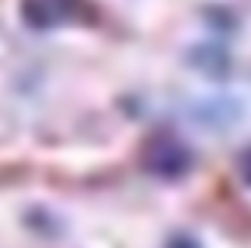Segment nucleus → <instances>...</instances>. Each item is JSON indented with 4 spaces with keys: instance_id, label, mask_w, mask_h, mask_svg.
<instances>
[{
    "instance_id": "nucleus-2",
    "label": "nucleus",
    "mask_w": 251,
    "mask_h": 248,
    "mask_svg": "<svg viewBox=\"0 0 251 248\" xmlns=\"http://www.w3.org/2000/svg\"><path fill=\"white\" fill-rule=\"evenodd\" d=\"M81 10V0H20L23 23L32 29H55L74 20Z\"/></svg>"
},
{
    "instance_id": "nucleus-1",
    "label": "nucleus",
    "mask_w": 251,
    "mask_h": 248,
    "mask_svg": "<svg viewBox=\"0 0 251 248\" xmlns=\"http://www.w3.org/2000/svg\"><path fill=\"white\" fill-rule=\"evenodd\" d=\"M142 165L158 177H180L190 168V148L174 136H155L142 148Z\"/></svg>"
},
{
    "instance_id": "nucleus-4",
    "label": "nucleus",
    "mask_w": 251,
    "mask_h": 248,
    "mask_svg": "<svg viewBox=\"0 0 251 248\" xmlns=\"http://www.w3.org/2000/svg\"><path fill=\"white\" fill-rule=\"evenodd\" d=\"M171 248H197L190 239H177V242H171Z\"/></svg>"
},
{
    "instance_id": "nucleus-3",
    "label": "nucleus",
    "mask_w": 251,
    "mask_h": 248,
    "mask_svg": "<svg viewBox=\"0 0 251 248\" xmlns=\"http://www.w3.org/2000/svg\"><path fill=\"white\" fill-rule=\"evenodd\" d=\"M242 174H245V181L251 184V152H248V155L242 158Z\"/></svg>"
}]
</instances>
